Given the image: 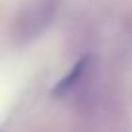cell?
Listing matches in <instances>:
<instances>
[{
    "label": "cell",
    "mask_w": 132,
    "mask_h": 132,
    "mask_svg": "<svg viewBox=\"0 0 132 132\" xmlns=\"http://www.w3.org/2000/svg\"><path fill=\"white\" fill-rule=\"evenodd\" d=\"M86 64H87V58H82V60H80L78 64L74 66V70H72L70 74L66 76V78L62 80L60 84H58V87H56V89H54V93H64V91L68 89V87H70V86H74V84L78 82L80 78H82L84 70H86Z\"/></svg>",
    "instance_id": "6da1fadb"
}]
</instances>
